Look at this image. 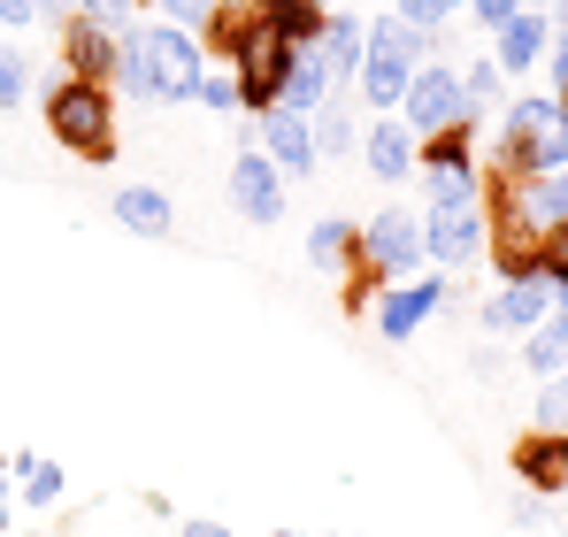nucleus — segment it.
Wrapping results in <instances>:
<instances>
[{"instance_id": "f257e3e1", "label": "nucleus", "mask_w": 568, "mask_h": 537, "mask_svg": "<svg viewBox=\"0 0 568 537\" xmlns=\"http://www.w3.org/2000/svg\"><path fill=\"white\" fill-rule=\"evenodd\" d=\"M200 70H207V54L192 47V31L178 23H131L123 31V85L139 92V100H154V108H178L200 92Z\"/></svg>"}, {"instance_id": "f03ea898", "label": "nucleus", "mask_w": 568, "mask_h": 537, "mask_svg": "<svg viewBox=\"0 0 568 537\" xmlns=\"http://www.w3.org/2000/svg\"><path fill=\"white\" fill-rule=\"evenodd\" d=\"M499 170L507 178H554V170H568V108L561 100H515L507 108Z\"/></svg>"}, {"instance_id": "7ed1b4c3", "label": "nucleus", "mask_w": 568, "mask_h": 537, "mask_svg": "<svg viewBox=\"0 0 568 537\" xmlns=\"http://www.w3.org/2000/svg\"><path fill=\"white\" fill-rule=\"evenodd\" d=\"M415 70H423V31H407L399 16H377V23L362 31V70H354L362 100H369L377 115H392V108L407 100V85H415Z\"/></svg>"}, {"instance_id": "20e7f679", "label": "nucleus", "mask_w": 568, "mask_h": 537, "mask_svg": "<svg viewBox=\"0 0 568 537\" xmlns=\"http://www.w3.org/2000/svg\"><path fill=\"white\" fill-rule=\"evenodd\" d=\"M47 131H54V146H70L85 162H115V100H108V85L62 78L47 92Z\"/></svg>"}, {"instance_id": "39448f33", "label": "nucleus", "mask_w": 568, "mask_h": 537, "mask_svg": "<svg viewBox=\"0 0 568 537\" xmlns=\"http://www.w3.org/2000/svg\"><path fill=\"white\" fill-rule=\"evenodd\" d=\"M423 254L438 268H462L491 254V223H484V184H462V192H438L430 215H423Z\"/></svg>"}, {"instance_id": "423d86ee", "label": "nucleus", "mask_w": 568, "mask_h": 537, "mask_svg": "<svg viewBox=\"0 0 568 537\" xmlns=\"http://www.w3.org/2000/svg\"><path fill=\"white\" fill-rule=\"evenodd\" d=\"M362 276H377V284H399V276H415V268L430 262L423 254V215H407V207H384L362 223Z\"/></svg>"}, {"instance_id": "0eeeda50", "label": "nucleus", "mask_w": 568, "mask_h": 537, "mask_svg": "<svg viewBox=\"0 0 568 537\" xmlns=\"http://www.w3.org/2000/svg\"><path fill=\"white\" fill-rule=\"evenodd\" d=\"M399 123L407 131H454V123H469V100H462V70L454 62H423L415 70V85H407V100H399Z\"/></svg>"}, {"instance_id": "6e6552de", "label": "nucleus", "mask_w": 568, "mask_h": 537, "mask_svg": "<svg viewBox=\"0 0 568 537\" xmlns=\"http://www.w3.org/2000/svg\"><path fill=\"white\" fill-rule=\"evenodd\" d=\"M62 62L78 70V85L123 78V31H100V23H85V16H70V23H62Z\"/></svg>"}, {"instance_id": "1a4fd4ad", "label": "nucleus", "mask_w": 568, "mask_h": 537, "mask_svg": "<svg viewBox=\"0 0 568 537\" xmlns=\"http://www.w3.org/2000/svg\"><path fill=\"white\" fill-rule=\"evenodd\" d=\"M231 207H239L246 223H277L284 215V178H277V162H270L262 146H246V154L231 162Z\"/></svg>"}, {"instance_id": "9d476101", "label": "nucleus", "mask_w": 568, "mask_h": 537, "mask_svg": "<svg viewBox=\"0 0 568 537\" xmlns=\"http://www.w3.org/2000/svg\"><path fill=\"white\" fill-rule=\"evenodd\" d=\"M546 315H554V284H546V276H515V284L491 292L484 331H491V338H515V331H538Z\"/></svg>"}, {"instance_id": "9b49d317", "label": "nucleus", "mask_w": 568, "mask_h": 537, "mask_svg": "<svg viewBox=\"0 0 568 537\" xmlns=\"http://www.w3.org/2000/svg\"><path fill=\"white\" fill-rule=\"evenodd\" d=\"M438 300H446V284L438 276H415V284H384V307H377V331L384 338H415L430 315H438Z\"/></svg>"}, {"instance_id": "f8f14e48", "label": "nucleus", "mask_w": 568, "mask_h": 537, "mask_svg": "<svg viewBox=\"0 0 568 537\" xmlns=\"http://www.w3.org/2000/svg\"><path fill=\"white\" fill-rule=\"evenodd\" d=\"M515 476L530 484V492H568V430H530V438H515Z\"/></svg>"}, {"instance_id": "ddd939ff", "label": "nucleus", "mask_w": 568, "mask_h": 537, "mask_svg": "<svg viewBox=\"0 0 568 537\" xmlns=\"http://www.w3.org/2000/svg\"><path fill=\"white\" fill-rule=\"evenodd\" d=\"M262 154L277 162V178H284V170H292V178L315 170V162H323V154H315V123L292 115V108H270V115H262Z\"/></svg>"}, {"instance_id": "4468645a", "label": "nucleus", "mask_w": 568, "mask_h": 537, "mask_svg": "<svg viewBox=\"0 0 568 537\" xmlns=\"http://www.w3.org/2000/svg\"><path fill=\"white\" fill-rule=\"evenodd\" d=\"M254 16L277 31L292 54H307V47L323 39V23H331V8H323V0H254Z\"/></svg>"}, {"instance_id": "2eb2a0df", "label": "nucleus", "mask_w": 568, "mask_h": 537, "mask_svg": "<svg viewBox=\"0 0 568 537\" xmlns=\"http://www.w3.org/2000/svg\"><path fill=\"white\" fill-rule=\"evenodd\" d=\"M362 154H369V170H377L384 184H399L407 170H415V131L392 123V115H377V123L362 131Z\"/></svg>"}, {"instance_id": "dca6fc26", "label": "nucleus", "mask_w": 568, "mask_h": 537, "mask_svg": "<svg viewBox=\"0 0 568 537\" xmlns=\"http://www.w3.org/2000/svg\"><path fill=\"white\" fill-rule=\"evenodd\" d=\"M362 31H369V23H354V16L331 8V23H323V39H315L307 54H315L331 78H354V70H362Z\"/></svg>"}, {"instance_id": "f3484780", "label": "nucleus", "mask_w": 568, "mask_h": 537, "mask_svg": "<svg viewBox=\"0 0 568 537\" xmlns=\"http://www.w3.org/2000/svg\"><path fill=\"white\" fill-rule=\"evenodd\" d=\"M538 54H546V16H538V8H523V16L499 31V54H491V62H499V78H507V70L523 78V70H538Z\"/></svg>"}, {"instance_id": "a211bd4d", "label": "nucleus", "mask_w": 568, "mask_h": 537, "mask_svg": "<svg viewBox=\"0 0 568 537\" xmlns=\"http://www.w3.org/2000/svg\"><path fill=\"white\" fill-rule=\"evenodd\" d=\"M515 200H523L530 231H561V223H568V170H554V178H530V184H515Z\"/></svg>"}, {"instance_id": "6ab92c4d", "label": "nucleus", "mask_w": 568, "mask_h": 537, "mask_svg": "<svg viewBox=\"0 0 568 537\" xmlns=\"http://www.w3.org/2000/svg\"><path fill=\"white\" fill-rule=\"evenodd\" d=\"M115 223L162 239V231H170V192H154V184H123V192H115Z\"/></svg>"}, {"instance_id": "aec40b11", "label": "nucleus", "mask_w": 568, "mask_h": 537, "mask_svg": "<svg viewBox=\"0 0 568 537\" xmlns=\"http://www.w3.org/2000/svg\"><path fill=\"white\" fill-rule=\"evenodd\" d=\"M323 100H331V70H323L315 54H300V62H292V78H284V100H277V108H292V115H315Z\"/></svg>"}, {"instance_id": "412c9836", "label": "nucleus", "mask_w": 568, "mask_h": 537, "mask_svg": "<svg viewBox=\"0 0 568 537\" xmlns=\"http://www.w3.org/2000/svg\"><path fill=\"white\" fill-rule=\"evenodd\" d=\"M354 246H362V231L338 223V215H323V223L307 231V262H315V268H346V262H354Z\"/></svg>"}, {"instance_id": "4be33fe9", "label": "nucleus", "mask_w": 568, "mask_h": 537, "mask_svg": "<svg viewBox=\"0 0 568 537\" xmlns=\"http://www.w3.org/2000/svg\"><path fill=\"white\" fill-rule=\"evenodd\" d=\"M423 170H476V146H469V123H454V131H430L423 139V154H415Z\"/></svg>"}, {"instance_id": "5701e85b", "label": "nucleus", "mask_w": 568, "mask_h": 537, "mask_svg": "<svg viewBox=\"0 0 568 537\" xmlns=\"http://www.w3.org/2000/svg\"><path fill=\"white\" fill-rule=\"evenodd\" d=\"M561 361H568V300L538 323V331H530V368H538V376H554Z\"/></svg>"}, {"instance_id": "b1692460", "label": "nucleus", "mask_w": 568, "mask_h": 537, "mask_svg": "<svg viewBox=\"0 0 568 537\" xmlns=\"http://www.w3.org/2000/svg\"><path fill=\"white\" fill-rule=\"evenodd\" d=\"M307 123H315V154H331V162H338V154H346V146L362 139V131L346 123V108H338V100H323V108H315Z\"/></svg>"}, {"instance_id": "393cba45", "label": "nucleus", "mask_w": 568, "mask_h": 537, "mask_svg": "<svg viewBox=\"0 0 568 537\" xmlns=\"http://www.w3.org/2000/svg\"><path fill=\"white\" fill-rule=\"evenodd\" d=\"M16 484H23V507H54L62 499V468L54 460H31V453L16 460Z\"/></svg>"}, {"instance_id": "a878e982", "label": "nucleus", "mask_w": 568, "mask_h": 537, "mask_svg": "<svg viewBox=\"0 0 568 537\" xmlns=\"http://www.w3.org/2000/svg\"><path fill=\"white\" fill-rule=\"evenodd\" d=\"M31 100V62H23V47H0V115H16Z\"/></svg>"}, {"instance_id": "bb28decb", "label": "nucleus", "mask_w": 568, "mask_h": 537, "mask_svg": "<svg viewBox=\"0 0 568 537\" xmlns=\"http://www.w3.org/2000/svg\"><path fill=\"white\" fill-rule=\"evenodd\" d=\"M538 276L554 284V300H568V223L561 231H538Z\"/></svg>"}, {"instance_id": "cd10ccee", "label": "nucleus", "mask_w": 568, "mask_h": 537, "mask_svg": "<svg viewBox=\"0 0 568 537\" xmlns=\"http://www.w3.org/2000/svg\"><path fill=\"white\" fill-rule=\"evenodd\" d=\"M131 8H139V0H78V16L100 23V31H131Z\"/></svg>"}, {"instance_id": "c85d7f7f", "label": "nucleus", "mask_w": 568, "mask_h": 537, "mask_svg": "<svg viewBox=\"0 0 568 537\" xmlns=\"http://www.w3.org/2000/svg\"><path fill=\"white\" fill-rule=\"evenodd\" d=\"M491 92H499V62H476V70H462V100H469V115L491 100Z\"/></svg>"}, {"instance_id": "c756f323", "label": "nucleus", "mask_w": 568, "mask_h": 537, "mask_svg": "<svg viewBox=\"0 0 568 537\" xmlns=\"http://www.w3.org/2000/svg\"><path fill=\"white\" fill-rule=\"evenodd\" d=\"M192 100H207V108H239V78L231 70H200V92Z\"/></svg>"}, {"instance_id": "7c9ffc66", "label": "nucleus", "mask_w": 568, "mask_h": 537, "mask_svg": "<svg viewBox=\"0 0 568 537\" xmlns=\"http://www.w3.org/2000/svg\"><path fill=\"white\" fill-rule=\"evenodd\" d=\"M469 8H476V23H484L491 39H499V31H507V23L523 16V0H469Z\"/></svg>"}, {"instance_id": "2f4dec72", "label": "nucleus", "mask_w": 568, "mask_h": 537, "mask_svg": "<svg viewBox=\"0 0 568 537\" xmlns=\"http://www.w3.org/2000/svg\"><path fill=\"white\" fill-rule=\"evenodd\" d=\"M162 8H170V23H178V31H192V23H207V16H215V0H162Z\"/></svg>"}, {"instance_id": "473e14b6", "label": "nucleus", "mask_w": 568, "mask_h": 537, "mask_svg": "<svg viewBox=\"0 0 568 537\" xmlns=\"http://www.w3.org/2000/svg\"><path fill=\"white\" fill-rule=\"evenodd\" d=\"M0 23H16V31L39 23V0H0Z\"/></svg>"}, {"instance_id": "72a5a7b5", "label": "nucleus", "mask_w": 568, "mask_h": 537, "mask_svg": "<svg viewBox=\"0 0 568 537\" xmlns=\"http://www.w3.org/2000/svg\"><path fill=\"white\" fill-rule=\"evenodd\" d=\"M546 423H568V384H554V392H546Z\"/></svg>"}, {"instance_id": "f704fd0d", "label": "nucleus", "mask_w": 568, "mask_h": 537, "mask_svg": "<svg viewBox=\"0 0 568 537\" xmlns=\"http://www.w3.org/2000/svg\"><path fill=\"white\" fill-rule=\"evenodd\" d=\"M185 537H231L223 523H185Z\"/></svg>"}, {"instance_id": "c9c22d12", "label": "nucleus", "mask_w": 568, "mask_h": 537, "mask_svg": "<svg viewBox=\"0 0 568 537\" xmlns=\"http://www.w3.org/2000/svg\"><path fill=\"white\" fill-rule=\"evenodd\" d=\"M47 8H70V16H78V0H39V16H47Z\"/></svg>"}, {"instance_id": "e433bc0d", "label": "nucleus", "mask_w": 568, "mask_h": 537, "mask_svg": "<svg viewBox=\"0 0 568 537\" xmlns=\"http://www.w3.org/2000/svg\"><path fill=\"white\" fill-rule=\"evenodd\" d=\"M446 8H469V0H446Z\"/></svg>"}, {"instance_id": "4c0bfd02", "label": "nucleus", "mask_w": 568, "mask_h": 537, "mask_svg": "<svg viewBox=\"0 0 568 537\" xmlns=\"http://www.w3.org/2000/svg\"><path fill=\"white\" fill-rule=\"evenodd\" d=\"M523 8H538V0H523Z\"/></svg>"}, {"instance_id": "58836bf2", "label": "nucleus", "mask_w": 568, "mask_h": 537, "mask_svg": "<svg viewBox=\"0 0 568 537\" xmlns=\"http://www.w3.org/2000/svg\"><path fill=\"white\" fill-rule=\"evenodd\" d=\"M270 537H284V530H270Z\"/></svg>"}, {"instance_id": "ea45409f", "label": "nucleus", "mask_w": 568, "mask_h": 537, "mask_svg": "<svg viewBox=\"0 0 568 537\" xmlns=\"http://www.w3.org/2000/svg\"><path fill=\"white\" fill-rule=\"evenodd\" d=\"M323 8H331V0H323Z\"/></svg>"}]
</instances>
